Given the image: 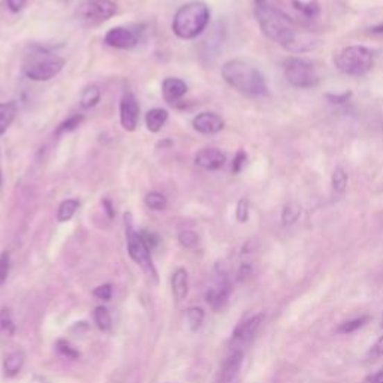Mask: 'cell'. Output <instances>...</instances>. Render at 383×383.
Wrapping results in <instances>:
<instances>
[{
  "label": "cell",
  "instance_id": "obj_21",
  "mask_svg": "<svg viewBox=\"0 0 383 383\" xmlns=\"http://www.w3.org/2000/svg\"><path fill=\"white\" fill-rule=\"evenodd\" d=\"M15 334V323L12 319V313L8 307L0 310V337L11 339Z\"/></svg>",
  "mask_w": 383,
  "mask_h": 383
},
{
  "label": "cell",
  "instance_id": "obj_18",
  "mask_svg": "<svg viewBox=\"0 0 383 383\" xmlns=\"http://www.w3.org/2000/svg\"><path fill=\"white\" fill-rule=\"evenodd\" d=\"M169 114L164 108H153L146 114V126L151 133H158L165 126Z\"/></svg>",
  "mask_w": 383,
  "mask_h": 383
},
{
  "label": "cell",
  "instance_id": "obj_5",
  "mask_svg": "<svg viewBox=\"0 0 383 383\" xmlns=\"http://www.w3.org/2000/svg\"><path fill=\"white\" fill-rule=\"evenodd\" d=\"M339 69L352 76L366 75L373 66V53L362 45H350L337 56Z\"/></svg>",
  "mask_w": 383,
  "mask_h": 383
},
{
  "label": "cell",
  "instance_id": "obj_29",
  "mask_svg": "<svg viewBox=\"0 0 383 383\" xmlns=\"http://www.w3.org/2000/svg\"><path fill=\"white\" fill-rule=\"evenodd\" d=\"M83 121H84V117L81 116V114H76V116L69 117L68 120H65L59 128H57L56 135H62V133H68V132H72L75 129H78L81 126Z\"/></svg>",
  "mask_w": 383,
  "mask_h": 383
},
{
  "label": "cell",
  "instance_id": "obj_30",
  "mask_svg": "<svg viewBox=\"0 0 383 383\" xmlns=\"http://www.w3.org/2000/svg\"><path fill=\"white\" fill-rule=\"evenodd\" d=\"M295 8L298 9V11H301L305 17H316L319 12H321V8H319V3L316 2V0H309V2H298V0H295L293 2Z\"/></svg>",
  "mask_w": 383,
  "mask_h": 383
},
{
  "label": "cell",
  "instance_id": "obj_31",
  "mask_svg": "<svg viewBox=\"0 0 383 383\" xmlns=\"http://www.w3.org/2000/svg\"><path fill=\"white\" fill-rule=\"evenodd\" d=\"M56 348H57V352H59L60 355L65 358H68V359H78L80 358V352L76 350L68 340H59L56 343Z\"/></svg>",
  "mask_w": 383,
  "mask_h": 383
},
{
  "label": "cell",
  "instance_id": "obj_3",
  "mask_svg": "<svg viewBox=\"0 0 383 383\" xmlns=\"http://www.w3.org/2000/svg\"><path fill=\"white\" fill-rule=\"evenodd\" d=\"M210 23V9L204 2H190L181 6L172 20V32L180 40H195Z\"/></svg>",
  "mask_w": 383,
  "mask_h": 383
},
{
  "label": "cell",
  "instance_id": "obj_15",
  "mask_svg": "<svg viewBox=\"0 0 383 383\" xmlns=\"http://www.w3.org/2000/svg\"><path fill=\"white\" fill-rule=\"evenodd\" d=\"M243 357H244L243 350H232L229 353V357L223 361L222 373H220V379H222L223 383L232 382L237 377L239 368H241Z\"/></svg>",
  "mask_w": 383,
  "mask_h": 383
},
{
  "label": "cell",
  "instance_id": "obj_26",
  "mask_svg": "<svg viewBox=\"0 0 383 383\" xmlns=\"http://www.w3.org/2000/svg\"><path fill=\"white\" fill-rule=\"evenodd\" d=\"M300 216H301V207L295 203H289L287 205H284L282 212V223L284 226H291L300 219Z\"/></svg>",
  "mask_w": 383,
  "mask_h": 383
},
{
  "label": "cell",
  "instance_id": "obj_14",
  "mask_svg": "<svg viewBox=\"0 0 383 383\" xmlns=\"http://www.w3.org/2000/svg\"><path fill=\"white\" fill-rule=\"evenodd\" d=\"M229 298V282L225 273L219 274V283L207 292V303L214 312L222 310Z\"/></svg>",
  "mask_w": 383,
  "mask_h": 383
},
{
  "label": "cell",
  "instance_id": "obj_20",
  "mask_svg": "<svg viewBox=\"0 0 383 383\" xmlns=\"http://www.w3.org/2000/svg\"><path fill=\"white\" fill-rule=\"evenodd\" d=\"M17 103L15 102H3L0 103V135L9 129L12 121L15 120L17 116Z\"/></svg>",
  "mask_w": 383,
  "mask_h": 383
},
{
  "label": "cell",
  "instance_id": "obj_8",
  "mask_svg": "<svg viewBox=\"0 0 383 383\" xmlns=\"http://www.w3.org/2000/svg\"><path fill=\"white\" fill-rule=\"evenodd\" d=\"M116 11L117 6L112 0H84L76 9V17L84 24L98 26L108 22Z\"/></svg>",
  "mask_w": 383,
  "mask_h": 383
},
{
  "label": "cell",
  "instance_id": "obj_39",
  "mask_svg": "<svg viewBox=\"0 0 383 383\" xmlns=\"http://www.w3.org/2000/svg\"><path fill=\"white\" fill-rule=\"evenodd\" d=\"M250 275H252V265L248 264V262L241 264V266H239V270H238V273H237V279H238V282H244V280H247Z\"/></svg>",
  "mask_w": 383,
  "mask_h": 383
},
{
  "label": "cell",
  "instance_id": "obj_11",
  "mask_svg": "<svg viewBox=\"0 0 383 383\" xmlns=\"http://www.w3.org/2000/svg\"><path fill=\"white\" fill-rule=\"evenodd\" d=\"M103 41L117 50H130L138 45V35L128 27H112L105 35Z\"/></svg>",
  "mask_w": 383,
  "mask_h": 383
},
{
  "label": "cell",
  "instance_id": "obj_10",
  "mask_svg": "<svg viewBox=\"0 0 383 383\" xmlns=\"http://www.w3.org/2000/svg\"><path fill=\"white\" fill-rule=\"evenodd\" d=\"M139 121V105L135 96L130 92H126L121 96L120 101V123L121 128L128 132H133Z\"/></svg>",
  "mask_w": 383,
  "mask_h": 383
},
{
  "label": "cell",
  "instance_id": "obj_34",
  "mask_svg": "<svg viewBox=\"0 0 383 383\" xmlns=\"http://www.w3.org/2000/svg\"><path fill=\"white\" fill-rule=\"evenodd\" d=\"M235 216L239 223H246L248 220V201L246 198L238 201Z\"/></svg>",
  "mask_w": 383,
  "mask_h": 383
},
{
  "label": "cell",
  "instance_id": "obj_41",
  "mask_svg": "<svg viewBox=\"0 0 383 383\" xmlns=\"http://www.w3.org/2000/svg\"><path fill=\"white\" fill-rule=\"evenodd\" d=\"M370 355L371 358H379V357H383V335L382 337L375 343V346L371 348L370 350Z\"/></svg>",
  "mask_w": 383,
  "mask_h": 383
},
{
  "label": "cell",
  "instance_id": "obj_42",
  "mask_svg": "<svg viewBox=\"0 0 383 383\" xmlns=\"http://www.w3.org/2000/svg\"><path fill=\"white\" fill-rule=\"evenodd\" d=\"M367 382L368 383H383V370H380V371L375 373L373 376H370Z\"/></svg>",
  "mask_w": 383,
  "mask_h": 383
},
{
  "label": "cell",
  "instance_id": "obj_43",
  "mask_svg": "<svg viewBox=\"0 0 383 383\" xmlns=\"http://www.w3.org/2000/svg\"><path fill=\"white\" fill-rule=\"evenodd\" d=\"M103 205H105V208H107V213H108V216H110V217H114L112 207H111V204H110V201H108V199H105V201H103Z\"/></svg>",
  "mask_w": 383,
  "mask_h": 383
},
{
  "label": "cell",
  "instance_id": "obj_44",
  "mask_svg": "<svg viewBox=\"0 0 383 383\" xmlns=\"http://www.w3.org/2000/svg\"><path fill=\"white\" fill-rule=\"evenodd\" d=\"M371 32H373V33H383V24L373 27V28H371Z\"/></svg>",
  "mask_w": 383,
  "mask_h": 383
},
{
  "label": "cell",
  "instance_id": "obj_6",
  "mask_svg": "<svg viewBox=\"0 0 383 383\" xmlns=\"http://www.w3.org/2000/svg\"><path fill=\"white\" fill-rule=\"evenodd\" d=\"M124 226H126L128 252H129V256L132 257V261L137 262L144 271H146L148 275L155 277V280H156V270H155V265H153V261H151L150 250L146 246V243H144L141 234L137 232L135 228H133L130 213L124 214Z\"/></svg>",
  "mask_w": 383,
  "mask_h": 383
},
{
  "label": "cell",
  "instance_id": "obj_28",
  "mask_svg": "<svg viewBox=\"0 0 383 383\" xmlns=\"http://www.w3.org/2000/svg\"><path fill=\"white\" fill-rule=\"evenodd\" d=\"M331 183H332V190L335 194H344L348 186V174L343 168H335L331 177Z\"/></svg>",
  "mask_w": 383,
  "mask_h": 383
},
{
  "label": "cell",
  "instance_id": "obj_25",
  "mask_svg": "<svg viewBox=\"0 0 383 383\" xmlns=\"http://www.w3.org/2000/svg\"><path fill=\"white\" fill-rule=\"evenodd\" d=\"M186 318H187V323H189V328L190 331H198L201 327H203L204 323V318H205V313L204 310L201 307H190L187 312H186Z\"/></svg>",
  "mask_w": 383,
  "mask_h": 383
},
{
  "label": "cell",
  "instance_id": "obj_17",
  "mask_svg": "<svg viewBox=\"0 0 383 383\" xmlns=\"http://www.w3.org/2000/svg\"><path fill=\"white\" fill-rule=\"evenodd\" d=\"M172 293L177 301H183L189 293V274L185 268H178L174 271L171 279Z\"/></svg>",
  "mask_w": 383,
  "mask_h": 383
},
{
  "label": "cell",
  "instance_id": "obj_19",
  "mask_svg": "<svg viewBox=\"0 0 383 383\" xmlns=\"http://www.w3.org/2000/svg\"><path fill=\"white\" fill-rule=\"evenodd\" d=\"M26 355L23 350L12 352L11 355H8L3 362V373L6 377H15L18 373H20L24 367Z\"/></svg>",
  "mask_w": 383,
  "mask_h": 383
},
{
  "label": "cell",
  "instance_id": "obj_4",
  "mask_svg": "<svg viewBox=\"0 0 383 383\" xmlns=\"http://www.w3.org/2000/svg\"><path fill=\"white\" fill-rule=\"evenodd\" d=\"M65 66V59L51 51L37 50L26 56L23 63V72L32 81H48L59 75Z\"/></svg>",
  "mask_w": 383,
  "mask_h": 383
},
{
  "label": "cell",
  "instance_id": "obj_16",
  "mask_svg": "<svg viewBox=\"0 0 383 383\" xmlns=\"http://www.w3.org/2000/svg\"><path fill=\"white\" fill-rule=\"evenodd\" d=\"M162 93H164L167 102L176 103L187 93V84L183 80L169 76V78L162 83Z\"/></svg>",
  "mask_w": 383,
  "mask_h": 383
},
{
  "label": "cell",
  "instance_id": "obj_2",
  "mask_svg": "<svg viewBox=\"0 0 383 383\" xmlns=\"http://www.w3.org/2000/svg\"><path fill=\"white\" fill-rule=\"evenodd\" d=\"M222 76L228 85L248 98H261L268 94L265 76L256 66L239 59L228 60L222 66Z\"/></svg>",
  "mask_w": 383,
  "mask_h": 383
},
{
  "label": "cell",
  "instance_id": "obj_1",
  "mask_svg": "<svg viewBox=\"0 0 383 383\" xmlns=\"http://www.w3.org/2000/svg\"><path fill=\"white\" fill-rule=\"evenodd\" d=\"M256 20L262 33L273 42L282 45L292 53L307 51L314 46L313 36L303 33L289 17L270 5L255 6Z\"/></svg>",
  "mask_w": 383,
  "mask_h": 383
},
{
  "label": "cell",
  "instance_id": "obj_38",
  "mask_svg": "<svg viewBox=\"0 0 383 383\" xmlns=\"http://www.w3.org/2000/svg\"><path fill=\"white\" fill-rule=\"evenodd\" d=\"M246 162H247V155L243 150H239L235 155V158H234V162H232V171L235 172V174H238V172L243 169Z\"/></svg>",
  "mask_w": 383,
  "mask_h": 383
},
{
  "label": "cell",
  "instance_id": "obj_9",
  "mask_svg": "<svg viewBox=\"0 0 383 383\" xmlns=\"http://www.w3.org/2000/svg\"><path fill=\"white\" fill-rule=\"evenodd\" d=\"M264 314H256L246 322L239 323L232 334V350H243L248 343L253 340L261 323L264 322Z\"/></svg>",
  "mask_w": 383,
  "mask_h": 383
},
{
  "label": "cell",
  "instance_id": "obj_7",
  "mask_svg": "<svg viewBox=\"0 0 383 383\" xmlns=\"http://www.w3.org/2000/svg\"><path fill=\"white\" fill-rule=\"evenodd\" d=\"M284 76L296 89H312L319 83V75L310 60L301 57H289L284 60Z\"/></svg>",
  "mask_w": 383,
  "mask_h": 383
},
{
  "label": "cell",
  "instance_id": "obj_36",
  "mask_svg": "<svg viewBox=\"0 0 383 383\" xmlns=\"http://www.w3.org/2000/svg\"><path fill=\"white\" fill-rule=\"evenodd\" d=\"M93 295L96 296L98 300H102V301H110L111 296H112V286L110 283L107 284H101L96 287V289L93 291Z\"/></svg>",
  "mask_w": 383,
  "mask_h": 383
},
{
  "label": "cell",
  "instance_id": "obj_40",
  "mask_svg": "<svg viewBox=\"0 0 383 383\" xmlns=\"http://www.w3.org/2000/svg\"><path fill=\"white\" fill-rule=\"evenodd\" d=\"M26 2H27V0H6V5H8L9 11L17 14V12H20L22 9L26 6Z\"/></svg>",
  "mask_w": 383,
  "mask_h": 383
},
{
  "label": "cell",
  "instance_id": "obj_22",
  "mask_svg": "<svg viewBox=\"0 0 383 383\" xmlns=\"http://www.w3.org/2000/svg\"><path fill=\"white\" fill-rule=\"evenodd\" d=\"M80 208V201L78 199H65L60 204L59 210H57V219L59 222H69V220L75 216L76 210Z\"/></svg>",
  "mask_w": 383,
  "mask_h": 383
},
{
  "label": "cell",
  "instance_id": "obj_23",
  "mask_svg": "<svg viewBox=\"0 0 383 383\" xmlns=\"http://www.w3.org/2000/svg\"><path fill=\"white\" fill-rule=\"evenodd\" d=\"M99 101H101V90L98 85H89V87L81 93L80 103L84 110H90L96 107Z\"/></svg>",
  "mask_w": 383,
  "mask_h": 383
},
{
  "label": "cell",
  "instance_id": "obj_33",
  "mask_svg": "<svg viewBox=\"0 0 383 383\" xmlns=\"http://www.w3.org/2000/svg\"><path fill=\"white\" fill-rule=\"evenodd\" d=\"M178 241L186 248H194L199 243V237L194 231H181L178 234Z\"/></svg>",
  "mask_w": 383,
  "mask_h": 383
},
{
  "label": "cell",
  "instance_id": "obj_46",
  "mask_svg": "<svg viewBox=\"0 0 383 383\" xmlns=\"http://www.w3.org/2000/svg\"><path fill=\"white\" fill-rule=\"evenodd\" d=\"M0 189H2V171H0Z\"/></svg>",
  "mask_w": 383,
  "mask_h": 383
},
{
  "label": "cell",
  "instance_id": "obj_32",
  "mask_svg": "<svg viewBox=\"0 0 383 383\" xmlns=\"http://www.w3.org/2000/svg\"><path fill=\"white\" fill-rule=\"evenodd\" d=\"M367 322H368V316H361V318H357V319H352V321L341 323L339 327V332H341V334L355 332L357 330L362 328Z\"/></svg>",
  "mask_w": 383,
  "mask_h": 383
},
{
  "label": "cell",
  "instance_id": "obj_27",
  "mask_svg": "<svg viewBox=\"0 0 383 383\" xmlns=\"http://www.w3.org/2000/svg\"><path fill=\"white\" fill-rule=\"evenodd\" d=\"M146 205L153 210V212H164L168 207V201L159 192H150L146 196Z\"/></svg>",
  "mask_w": 383,
  "mask_h": 383
},
{
  "label": "cell",
  "instance_id": "obj_24",
  "mask_svg": "<svg viewBox=\"0 0 383 383\" xmlns=\"http://www.w3.org/2000/svg\"><path fill=\"white\" fill-rule=\"evenodd\" d=\"M93 318H94V323L98 325V328L101 331H110L111 330L112 319H111V314H110L107 307H102V305H101V307H96Z\"/></svg>",
  "mask_w": 383,
  "mask_h": 383
},
{
  "label": "cell",
  "instance_id": "obj_13",
  "mask_svg": "<svg viewBox=\"0 0 383 383\" xmlns=\"http://www.w3.org/2000/svg\"><path fill=\"white\" fill-rule=\"evenodd\" d=\"M192 126L203 135H214V133L223 130L225 121L216 112H201L192 120Z\"/></svg>",
  "mask_w": 383,
  "mask_h": 383
},
{
  "label": "cell",
  "instance_id": "obj_37",
  "mask_svg": "<svg viewBox=\"0 0 383 383\" xmlns=\"http://www.w3.org/2000/svg\"><path fill=\"white\" fill-rule=\"evenodd\" d=\"M139 234H141V237H142V239H144V243H146V246L148 247V250H150V252H151L153 248H155V247L159 244V241H160V238H159L155 232L142 231V232H139Z\"/></svg>",
  "mask_w": 383,
  "mask_h": 383
},
{
  "label": "cell",
  "instance_id": "obj_45",
  "mask_svg": "<svg viewBox=\"0 0 383 383\" xmlns=\"http://www.w3.org/2000/svg\"><path fill=\"white\" fill-rule=\"evenodd\" d=\"M266 5V0H255V6H262Z\"/></svg>",
  "mask_w": 383,
  "mask_h": 383
},
{
  "label": "cell",
  "instance_id": "obj_12",
  "mask_svg": "<svg viewBox=\"0 0 383 383\" xmlns=\"http://www.w3.org/2000/svg\"><path fill=\"white\" fill-rule=\"evenodd\" d=\"M195 164L207 171H219L226 164V155L216 147L201 148L195 155Z\"/></svg>",
  "mask_w": 383,
  "mask_h": 383
},
{
  "label": "cell",
  "instance_id": "obj_35",
  "mask_svg": "<svg viewBox=\"0 0 383 383\" xmlns=\"http://www.w3.org/2000/svg\"><path fill=\"white\" fill-rule=\"evenodd\" d=\"M9 265H11V261H9V253L2 252L0 253V284L5 283L8 279Z\"/></svg>",
  "mask_w": 383,
  "mask_h": 383
}]
</instances>
